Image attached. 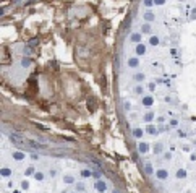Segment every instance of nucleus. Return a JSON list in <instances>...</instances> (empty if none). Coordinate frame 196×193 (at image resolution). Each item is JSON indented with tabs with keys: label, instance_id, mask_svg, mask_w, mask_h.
I'll use <instances>...</instances> for the list:
<instances>
[{
	"label": "nucleus",
	"instance_id": "1",
	"mask_svg": "<svg viewBox=\"0 0 196 193\" xmlns=\"http://www.w3.org/2000/svg\"><path fill=\"white\" fill-rule=\"evenodd\" d=\"M96 190H97V191H106V183H104V182H97V183H96Z\"/></svg>",
	"mask_w": 196,
	"mask_h": 193
},
{
	"label": "nucleus",
	"instance_id": "2",
	"mask_svg": "<svg viewBox=\"0 0 196 193\" xmlns=\"http://www.w3.org/2000/svg\"><path fill=\"white\" fill-rule=\"evenodd\" d=\"M157 177H159V179H167V172H165V170H159V172H157Z\"/></svg>",
	"mask_w": 196,
	"mask_h": 193
},
{
	"label": "nucleus",
	"instance_id": "3",
	"mask_svg": "<svg viewBox=\"0 0 196 193\" xmlns=\"http://www.w3.org/2000/svg\"><path fill=\"white\" fill-rule=\"evenodd\" d=\"M89 175H91L89 170H83V172H81V177H83V179H88Z\"/></svg>",
	"mask_w": 196,
	"mask_h": 193
},
{
	"label": "nucleus",
	"instance_id": "4",
	"mask_svg": "<svg viewBox=\"0 0 196 193\" xmlns=\"http://www.w3.org/2000/svg\"><path fill=\"white\" fill-rule=\"evenodd\" d=\"M2 174H3V177H10V170H7V169H3Z\"/></svg>",
	"mask_w": 196,
	"mask_h": 193
},
{
	"label": "nucleus",
	"instance_id": "5",
	"mask_svg": "<svg viewBox=\"0 0 196 193\" xmlns=\"http://www.w3.org/2000/svg\"><path fill=\"white\" fill-rule=\"evenodd\" d=\"M15 159H23V154L16 153V154H15Z\"/></svg>",
	"mask_w": 196,
	"mask_h": 193
},
{
	"label": "nucleus",
	"instance_id": "6",
	"mask_svg": "<svg viewBox=\"0 0 196 193\" xmlns=\"http://www.w3.org/2000/svg\"><path fill=\"white\" fill-rule=\"evenodd\" d=\"M36 179H37V180H42V174L37 172V174H36Z\"/></svg>",
	"mask_w": 196,
	"mask_h": 193
}]
</instances>
